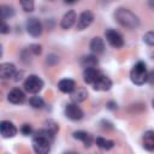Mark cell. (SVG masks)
<instances>
[{
  "mask_svg": "<svg viewBox=\"0 0 154 154\" xmlns=\"http://www.w3.org/2000/svg\"><path fill=\"white\" fill-rule=\"evenodd\" d=\"M7 100L11 102V103H14V105H19V103H23L25 101V94L22 89L19 88H13L12 90H10V93L7 94Z\"/></svg>",
  "mask_w": 154,
  "mask_h": 154,
  "instance_id": "cell-11",
  "label": "cell"
},
{
  "mask_svg": "<svg viewBox=\"0 0 154 154\" xmlns=\"http://www.w3.org/2000/svg\"><path fill=\"white\" fill-rule=\"evenodd\" d=\"M76 88V82L71 78H64L61 81L58 82V89L61 91V93H65V94H70L75 90Z\"/></svg>",
  "mask_w": 154,
  "mask_h": 154,
  "instance_id": "cell-17",
  "label": "cell"
},
{
  "mask_svg": "<svg viewBox=\"0 0 154 154\" xmlns=\"http://www.w3.org/2000/svg\"><path fill=\"white\" fill-rule=\"evenodd\" d=\"M0 13H1V20H6L14 16V8L10 5H2L0 7Z\"/></svg>",
  "mask_w": 154,
  "mask_h": 154,
  "instance_id": "cell-22",
  "label": "cell"
},
{
  "mask_svg": "<svg viewBox=\"0 0 154 154\" xmlns=\"http://www.w3.org/2000/svg\"><path fill=\"white\" fill-rule=\"evenodd\" d=\"M73 138L82 141V143L84 144L85 148H89L91 146V143H93V136L90 134H88L87 131H83V130L75 131L73 132Z\"/></svg>",
  "mask_w": 154,
  "mask_h": 154,
  "instance_id": "cell-19",
  "label": "cell"
},
{
  "mask_svg": "<svg viewBox=\"0 0 154 154\" xmlns=\"http://www.w3.org/2000/svg\"><path fill=\"white\" fill-rule=\"evenodd\" d=\"M16 75V66L11 63H2L0 65V77L2 79H8Z\"/></svg>",
  "mask_w": 154,
  "mask_h": 154,
  "instance_id": "cell-16",
  "label": "cell"
},
{
  "mask_svg": "<svg viewBox=\"0 0 154 154\" xmlns=\"http://www.w3.org/2000/svg\"><path fill=\"white\" fill-rule=\"evenodd\" d=\"M59 61V58H58V55H55V54H49L48 57H47V59H46V63L48 64V65H54V64H57Z\"/></svg>",
  "mask_w": 154,
  "mask_h": 154,
  "instance_id": "cell-29",
  "label": "cell"
},
{
  "mask_svg": "<svg viewBox=\"0 0 154 154\" xmlns=\"http://www.w3.org/2000/svg\"><path fill=\"white\" fill-rule=\"evenodd\" d=\"M100 75H101V72L96 67H87L83 71V79L87 84H93L99 78Z\"/></svg>",
  "mask_w": 154,
  "mask_h": 154,
  "instance_id": "cell-13",
  "label": "cell"
},
{
  "mask_svg": "<svg viewBox=\"0 0 154 154\" xmlns=\"http://www.w3.org/2000/svg\"><path fill=\"white\" fill-rule=\"evenodd\" d=\"M25 26H26L28 34L31 35L32 37H38L42 34V24H41L40 19H37L35 17L29 18L25 23Z\"/></svg>",
  "mask_w": 154,
  "mask_h": 154,
  "instance_id": "cell-6",
  "label": "cell"
},
{
  "mask_svg": "<svg viewBox=\"0 0 154 154\" xmlns=\"http://www.w3.org/2000/svg\"><path fill=\"white\" fill-rule=\"evenodd\" d=\"M107 108L113 111V109H116V108H117V103H116L114 101H109V102L107 103Z\"/></svg>",
  "mask_w": 154,
  "mask_h": 154,
  "instance_id": "cell-32",
  "label": "cell"
},
{
  "mask_svg": "<svg viewBox=\"0 0 154 154\" xmlns=\"http://www.w3.org/2000/svg\"><path fill=\"white\" fill-rule=\"evenodd\" d=\"M0 131L4 138H12L17 135V128L10 120H2L0 123Z\"/></svg>",
  "mask_w": 154,
  "mask_h": 154,
  "instance_id": "cell-9",
  "label": "cell"
},
{
  "mask_svg": "<svg viewBox=\"0 0 154 154\" xmlns=\"http://www.w3.org/2000/svg\"><path fill=\"white\" fill-rule=\"evenodd\" d=\"M87 97H88V91L83 87H76L75 90L72 93H70V99L75 103H79V102L84 101Z\"/></svg>",
  "mask_w": 154,
  "mask_h": 154,
  "instance_id": "cell-14",
  "label": "cell"
},
{
  "mask_svg": "<svg viewBox=\"0 0 154 154\" xmlns=\"http://www.w3.org/2000/svg\"><path fill=\"white\" fill-rule=\"evenodd\" d=\"M45 128H46L47 130H49L52 134H54V135H57L58 131H59V125H58V123L54 122L53 119H47V120L45 122Z\"/></svg>",
  "mask_w": 154,
  "mask_h": 154,
  "instance_id": "cell-24",
  "label": "cell"
},
{
  "mask_svg": "<svg viewBox=\"0 0 154 154\" xmlns=\"http://www.w3.org/2000/svg\"><path fill=\"white\" fill-rule=\"evenodd\" d=\"M89 48H90V51L93 52V54H95V55L102 54L103 51H105V43H103V40H102L101 37H99V36L93 37L91 41H90Z\"/></svg>",
  "mask_w": 154,
  "mask_h": 154,
  "instance_id": "cell-15",
  "label": "cell"
},
{
  "mask_svg": "<svg viewBox=\"0 0 154 154\" xmlns=\"http://www.w3.org/2000/svg\"><path fill=\"white\" fill-rule=\"evenodd\" d=\"M81 65L87 69V67H96V65L99 64V59L95 54H88L81 58Z\"/></svg>",
  "mask_w": 154,
  "mask_h": 154,
  "instance_id": "cell-20",
  "label": "cell"
},
{
  "mask_svg": "<svg viewBox=\"0 0 154 154\" xmlns=\"http://www.w3.org/2000/svg\"><path fill=\"white\" fill-rule=\"evenodd\" d=\"M65 1H66V2H75L76 0H65Z\"/></svg>",
  "mask_w": 154,
  "mask_h": 154,
  "instance_id": "cell-35",
  "label": "cell"
},
{
  "mask_svg": "<svg viewBox=\"0 0 154 154\" xmlns=\"http://www.w3.org/2000/svg\"><path fill=\"white\" fill-rule=\"evenodd\" d=\"M143 41L148 46H154V31H147L143 35Z\"/></svg>",
  "mask_w": 154,
  "mask_h": 154,
  "instance_id": "cell-26",
  "label": "cell"
},
{
  "mask_svg": "<svg viewBox=\"0 0 154 154\" xmlns=\"http://www.w3.org/2000/svg\"><path fill=\"white\" fill-rule=\"evenodd\" d=\"M29 51H30L34 55H40V54H41V52H42V47H41V45L34 43V45H30Z\"/></svg>",
  "mask_w": 154,
  "mask_h": 154,
  "instance_id": "cell-27",
  "label": "cell"
},
{
  "mask_svg": "<svg viewBox=\"0 0 154 154\" xmlns=\"http://www.w3.org/2000/svg\"><path fill=\"white\" fill-rule=\"evenodd\" d=\"M94 22V14L91 11H83L78 18H77V22H76V28L77 30H84L87 29L91 23Z\"/></svg>",
  "mask_w": 154,
  "mask_h": 154,
  "instance_id": "cell-7",
  "label": "cell"
},
{
  "mask_svg": "<svg viewBox=\"0 0 154 154\" xmlns=\"http://www.w3.org/2000/svg\"><path fill=\"white\" fill-rule=\"evenodd\" d=\"M114 19L116 22L126 29H136L140 26V18L129 8L119 7L114 12Z\"/></svg>",
  "mask_w": 154,
  "mask_h": 154,
  "instance_id": "cell-2",
  "label": "cell"
},
{
  "mask_svg": "<svg viewBox=\"0 0 154 154\" xmlns=\"http://www.w3.org/2000/svg\"><path fill=\"white\" fill-rule=\"evenodd\" d=\"M29 105L32 107V108H36V109H40V108H43L45 106V101L41 96L38 95H34L29 99Z\"/></svg>",
  "mask_w": 154,
  "mask_h": 154,
  "instance_id": "cell-23",
  "label": "cell"
},
{
  "mask_svg": "<svg viewBox=\"0 0 154 154\" xmlns=\"http://www.w3.org/2000/svg\"><path fill=\"white\" fill-rule=\"evenodd\" d=\"M54 137H55V135L52 134L46 128L35 131L34 136H32V142H31L35 153H37V154L48 153L51 150V146L54 141Z\"/></svg>",
  "mask_w": 154,
  "mask_h": 154,
  "instance_id": "cell-1",
  "label": "cell"
},
{
  "mask_svg": "<svg viewBox=\"0 0 154 154\" xmlns=\"http://www.w3.org/2000/svg\"><path fill=\"white\" fill-rule=\"evenodd\" d=\"M105 37H106L107 42L114 48H122L124 46L123 36L114 29H107L105 31Z\"/></svg>",
  "mask_w": 154,
  "mask_h": 154,
  "instance_id": "cell-5",
  "label": "cell"
},
{
  "mask_svg": "<svg viewBox=\"0 0 154 154\" xmlns=\"http://www.w3.org/2000/svg\"><path fill=\"white\" fill-rule=\"evenodd\" d=\"M152 105H153V108H154V99H153V101H152Z\"/></svg>",
  "mask_w": 154,
  "mask_h": 154,
  "instance_id": "cell-36",
  "label": "cell"
},
{
  "mask_svg": "<svg viewBox=\"0 0 154 154\" xmlns=\"http://www.w3.org/2000/svg\"><path fill=\"white\" fill-rule=\"evenodd\" d=\"M142 146L144 149L152 152L154 150V130H148L142 136Z\"/></svg>",
  "mask_w": 154,
  "mask_h": 154,
  "instance_id": "cell-18",
  "label": "cell"
},
{
  "mask_svg": "<svg viewBox=\"0 0 154 154\" xmlns=\"http://www.w3.org/2000/svg\"><path fill=\"white\" fill-rule=\"evenodd\" d=\"M0 32H1V34H7V32H10V25L6 23V20H1Z\"/></svg>",
  "mask_w": 154,
  "mask_h": 154,
  "instance_id": "cell-30",
  "label": "cell"
},
{
  "mask_svg": "<svg viewBox=\"0 0 154 154\" xmlns=\"http://www.w3.org/2000/svg\"><path fill=\"white\" fill-rule=\"evenodd\" d=\"M65 116H66V118H69V119H71V120H79V119H82L83 118V116H84V113H83V111L81 109V107L77 105V103H75V102H72V103H67L66 106H65Z\"/></svg>",
  "mask_w": 154,
  "mask_h": 154,
  "instance_id": "cell-8",
  "label": "cell"
},
{
  "mask_svg": "<svg viewBox=\"0 0 154 154\" xmlns=\"http://www.w3.org/2000/svg\"><path fill=\"white\" fill-rule=\"evenodd\" d=\"M96 142V146L101 149H105V150H109L114 147V142L112 140H107V138H103V137H97L95 140Z\"/></svg>",
  "mask_w": 154,
  "mask_h": 154,
  "instance_id": "cell-21",
  "label": "cell"
},
{
  "mask_svg": "<svg viewBox=\"0 0 154 154\" xmlns=\"http://www.w3.org/2000/svg\"><path fill=\"white\" fill-rule=\"evenodd\" d=\"M147 78H148V71L146 64L143 61H137L130 71L131 82L136 85H142L147 82Z\"/></svg>",
  "mask_w": 154,
  "mask_h": 154,
  "instance_id": "cell-3",
  "label": "cell"
},
{
  "mask_svg": "<svg viewBox=\"0 0 154 154\" xmlns=\"http://www.w3.org/2000/svg\"><path fill=\"white\" fill-rule=\"evenodd\" d=\"M76 22H77V14H76V12H75L73 10H71V11H67V12L63 16L61 22H60V26H61L63 29L67 30V29H70Z\"/></svg>",
  "mask_w": 154,
  "mask_h": 154,
  "instance_id": "cell-12",
  "label": "cell"
},
{
  "mask_svg": "<svg viewBox=\"0 0 154 154\" xmlns=\"http://www.w3.org/2000/svg\"><path fill=\"white\" fill-rule=\"evenodd\" d=\"M23 87H24V90L26 93L37 94L43 88V81L37 75H29L25 78V81L23 83Z\"/></svg>",
  "mask_w": 154,
  "mask_h": 154,
  "instance_id": "cell-4",
  "label": "cell"
},
{
  "mask_svg": "<svg viewBox=\"0 0 154 154\" xmlns=\"http://www.w3.org/2000/svg\"><path fill=\"white\" fill-rule=\"evenodd\" d=\"M147 82L150 84V85H154V70L148 72V78H147Z\"/></svg>",
  "mask_w": 154,
  "mask_h": 154,
  "instance_id": "cell-31",
  "label": "cell"
},
{
  "mask_svg": "<svg viewBox=\"0 0 154 154\" xmlns=\"http://www.w3.org/2000/svg\"><path fill=\"white\" fill-rule=\"evenodd\" d=\"M20 132L24 135V136H28L32 132V126L30 124H23L22 128H20Z\"/></svg>",
  "mask_w": 154,
  "mask_h": 154,
  "instance_id": "cell-28",
  "label": "cell"
},
{
  "mask_svg": "<svg viewBox=\"0 0 154 154\" xmlns=\"http://www.w3.org/2000/svg\"><path fill=\"white\" fill-rule=\"evenodd\" d=\"M22 75H23V72H18V73H16V75H14V76H16L14 81H16V82L20 81V79H22Z\"/></svg>",
  "mask_w": 154,
  "mask_h": 154,
  "instance_id": "cell-33",
  "label": "cell"
},
{
  "mask_svg": "<svg viewBox=\"0 0 154 154\" xmlns=\"http://www.w3.org/2000/svg\"><path fill=\"white\" fill-rule=\"evenodd\" d=\"M22 8L25 12H32L34 11V0H19Z\"/></svg>",
  "mask_w": 154,
  "mask_h": 154,
  "instance_id": "cell-25",
  "label": "cell"
},
{
  "mask_svg": "<svg viewBox=\"0 0 154 154\" xmlns=\"http://www.w3.org/2000/svg\"><path fill=\"white\" fill-rule=\"evenodd\" d=\"M112 87V81L105 76V75H100L99 78L93 83V89L96 90V91H107L109 90Z\"/></svg>",
  "mask_w": 154,
  "mask_h": 154,
  "instance_id": "cell-10",
  "label": "cell"
},
{
  "mask_svg": "<svg viewBox=\"0 0 154 154\" xmlns=\"http://www.w3.org/2000/svg\"><path fill=\"white\" fill-rule=\"evenodd\" d=\"M148 5L150 8H154V0H148Z\"/></svg>",
  "mask_w": 154,
  "mask_h": 154,
  "instance_id": "cell-34",
  "label": "cell"
}]
</instances>
